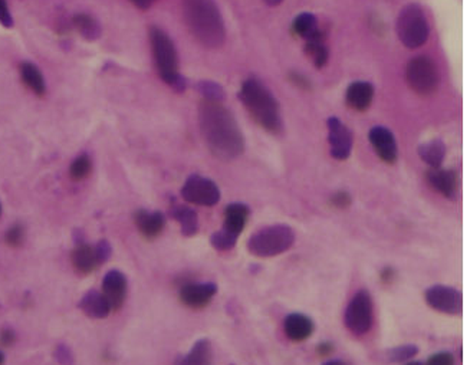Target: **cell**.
I'll list each match as a JSON object with an SVG mask.
<instances>
[{
	"label": "cell",
	"instance_id": "9a60e30c",
	"mask_svg": "<svg viewBox=\"0 0 470 365\" xmlns=\"http://www.w3.org/2000/svg\"><path fill=\"white\" fill-rule=\"evenodd\" d=\"M283 331L290 341L302 342L312 335L314 322L304 314H290L283 322Z\"/></svg>",
	"mask_w": 470,
	"mask_h": 365
},
{
	"label": "cell",
	"instance_id": "f546056e",
	"mask_svg": "<svg viewBox=\"0 0 470 365\" xmlns=\"http://www.w3.org/2000/svg\"><path fill=\"white\" fill-rule=\"evenodd\" d=\"M196 89L207 101L223 102V99H224V89L213 81H200V82H197Z\"/></svg>",
	"mask_w": 470,
	"mask_h": 365
},
{
	"label": "cell",
	"instance_id": "60d3db41",
	"mask_svg": "<svg viewBox=\"0 0 470 365\" xmlns=\"http://www.w3.org/2000/svg\"><path fill=\"white\" fill-rule=\"evenodd\" d=\"M130 2L133 4V5H136L138 9H148V8H151L155 2H157V0H130Z\"/></svg>",
	"mask_w": 470,
	"mask_h": 365
},
{
	"label": "cell",
	"instance_id": "f35d334b",
	"mask_svg": "<svg viewBox=\"0 0 470 365\" xmlns=\"http://www.w3.org/2000/svg\"><path fill=\"white\" fill-rule=\"evenodd\" d=\"M332 205L339 209H344L351 205V196L346 192H339L332 197Z\"/></svg>",
	"mask_w": 470,
	"mask_h": 365
},
{
	"label": "cell",
	"instance_id": "4316f807",
	"mask_svg": "<svg viewBox=\"0 0 470 365\" xmlns=\"http://www.w3.org/2000/svg\"><path fill=\"white\" fill-rule=\"evenodd\" d=\"M21 75L23 82L38 95H43L46 91L45 80L40 74V71L31 62H25L21 65Z\"/></svg>",
	"mask_w": 470,
	"mask_h": 365
},
{
	"label": "cell",
	"instance_id": "277c9868",
	"mask_svg": "<svg viewBox=\"0 0 470 365\" xmlns=\"http://www.w3.org/2000/svg\"><path fill=\"white\" fill-rule=\"evenodd\" d=\"M150 40L154 53L157 71L161 80L174 91L183 92L186 89V78L179 72L177 50L170 36L157 26L150 29Z\"/></svg>",
	"mask_w": 470,
	"mask_h": 365
},
{
	"label": "cell",
	"instance_id": "9c48e42d",
	"mask_svg": "<svg viewBox=\"0 0 470 365\" xmlns=\"http://www.w3.org/2000/svg\"><path fill=\"white\" fill-rule=\"evenodd\" d=\"M182 196L186 202L199 206H214L220 200V190L214 181L202 175H190L182 189Z\"/></svg>",
	"mask_w": 470,
	"mask_h": 365
},
{
	"label": "cell",
	"instance_id": "cb8c5ba5",
	"mask_svg": "<svg viewBox=\"0 0 470 365\" xmlns=\"http://www.w3.org/2000/svg\"><path fill=\"white\" fill-rule=\"evenodd\" d=\"M173 219L177 220L185 236H195L199 229V219L193 209L187 206H175L171 209Z\"/></svg>",
	"mask_w": 470,
	"mask_h": 365
},
{
	"label": "cell",
	"instance_id": "8d00e7d4",
	"mask_svg": "<svg viewBox=\"0 0 470 365\" xmlns=\"http://www.w3.org/2000/svg\"><path fill=\"white\" fill-rule=\"evenodd\" d=\"M0 22H2V25H5L6 28H11L13 25V19L9 12L6 0H0Z\"/></svg>",
	"mask_w": 470,
	"mask_h": 365
},
{
	"label": "cell",
	"instance_id": "d590c367",
	"mask_svg": "<svg viewBox=\"0 0 470 365\" xmlns=\"http://www.w3.org/2000/svg\"><path fill=\"white\" fill-rule=\"evenodd\" d=\"M56 359L60 361V364L62 365H72L74 364V358H72V352L70 348H67L65 345H60L56 349Z\"/></svg>",
	"mask_w": 470,
	"mask_h": 365
},
{
	"label": "cell",
	"instance_id": "ffe728a7",
	"mask_svg": "<svg viewBox=\"0 0 470 365\" xmlns=\"http://www.w3.org/2000/svg\"><path fill=\"white\" fill-rule=\"evenodd\" d=\"M136 224L143 236L147 239H154L163 231L165 219L160 212L138 210L136 213Z\"/></svg>",
	"mask_w": 470,
	"mask_h": 365
},
{
	"label": "cell",
	"instance_id": "ba28073f",
	"mask_svg": "<svg viewBox=\"0 0 470 365\" xmlns=\"http://www.w3.org/2000/svg\"><path fill=\"white\" fill-rule=\"evenodd\" d=\"M373 320V299L367 290H360L348 303L345 311V325L351 334L361 337L371 329Z\"/></svg>",
	"mask_w": 470,
	"mask_h": 365
},
{
	"label": "cell",
	"instance_id": "e0dca14e",
	"mask_svg": "<svg viewBox=\"0 0 470 365\" xmlns=\"http://www.w3.org/2000/svg\"><path fill=\"white\" fill-rule=\"evenodd\" d=\"M374 98V87L366 81L352 82L346 89V104L356 111H366Z\"/></svg>",
	"mask_w": 470,
	"mask_h": 365
},
{
	"label": "cell",
	"instance_id": "d6986e66",
	"mask_svg": "<svg viewBox=\"0 0 470 365\" xmlns=\"http://www.w3.org/2000/svg\"><path fill=\"white\" fill-rule=\"evenodd\" d=\"M249 217V209L244 203H231L224 210V226L223 229L233 236L242 233L246 220Z\"/></svg>",
	"mask_w": 470,
	"mask_h": 365
},
{
	"label": "cell",
	"instance_id": "ab89813d",
	"mask_svg": "<svg viewBox=\"0 0 470 365\" xmlns=\"http://www.w3.org/2000/svg\"><path fill=\"white\" fill-rule=\"evenodd\" d=\"M290 80L293 81V84H297V85H300V87H302L305 89L310 88V81L304 75H301L298 72H292L290 74Z\"/></svg>",
	"mask_w": 470,
	"mask_h": 365
},
{
	"label": "cell",
	"instance_id": "6da1fadb",
	"mask_svg": "<svg viewBox=\"0 0 470 365\" xmlns=\"http://www.w3.org/2000/svg\"><path fill=\"white\" fill-rule=\"evenodd\" d=\"M202 136L214 157L231 161L245 150L244 134L233 114L222 102L203 99L199 107Z\"/></svg>",
	"mask_w": 470,
	"mask_h": 365
},
{
	"label": "cell",
	"instance_id": "7bdbcfd3",
	"mask_svg": "<svg viewBox=\"0 0 470 365\" xmlns=\"http://www.w3.org/2000/svg\"><path fill=\"white\" fill-rule=\"evenodd\" d=\"M324 365H348V364L345 361H341V359H332V361L325 362Z\"/></svg>",
	"mask_w": 470,
	"mask_h": 365
},
{
	"label": "cell",
	"instance_id": "30bf717a",
	"mask_svg": "<svg viewBox=\"0 0 470 365\" xmlns=\"http://www.w3.org/2000/svg\"><path fill=\"white\" fill-rule=\"evenodd\" d=\"M426 300L433 310L442 314L459 315L463 310L461 292L450 286L436 285L429 288L426 292Z\"/></svg>",
	"mask_w": 470,
	"mask_h": 365
},
{
	"label": "cell",
	"instance_id": "e575fe53",
	"mask_svg": "<svg viewBox=\"0 0 470 365\" xmlns=\"http://www.w3.org/2000/svg\"><path fill=\"white\" fill-rule=\"evenodd\" d=\"M425 365H454V356L450 352H437Z\"/></svg>",
	"mask_w": 470,
	"mask_h": 365
},
{
	"label": "cell",
	"instance_id": "ac0fdd59",
	"mask_svg": "<svg viewBox=\"0 0 470 365\" xmlns=\"http://www.w3.org/2000/svg\"><path fill=\"white\" fill-rule=\"evenodd\" d=\"M80 308L87 317L95 320L105 318L112 311L105 296L95 290H91L82 296V299L80 300Z\"/></svg>",
	"mask_w": 470,
	"mask_h": 365
},
{
	"label": "cell",
	"instance_id": "d4e9b609",
	"mask_svg": "<svg viewBox=\"0 0 470 365\" xmlns=\"http://www.w3.org/2000/svg\"><path fill=\"white\" fill-rule=\"evenodd\" d=\"M292 28H293V32H295L297 35H300L301 38L307 39V40L322 35V32L318 26L317 18L312 13H308V12L298 15L297 19L293 21V23H292Z\"/></svg>",
	"mask_w": 470,
	"mask_h": 365
},
{
	"label": "cell",
	"instance_id": "1f68e13d",
	"mask_svg": "<svg viewBox=\"0 0 470 365\" xmlns=\"http://www.w3.org/2000/svg\"><path fill=\"white\" fill-rule=\"evenodd\" d=\"M92 170L91 158L87 154H82L74 160V163L70 167V174L74 180H84L89 175Z\"/></svg>",
	"mask_w": 470,
	"mask_h": 365
},
{
	"label": "cell",
	"instance_id": "74e56055",
	"mask_svg": "<svg viewBox=\"0 0 470 365\" xmlns=\"http://www.w3.org/2000/svg\"><path fill=\"white\" fill-rule=\"evenodd\" d=\"M16 339V334L11 328H5L0 331V345L2 347H11Z\"/></svg>",
	"mask_w": 470,
	"mask_h": 365
},
{
	"label": "cell",
	"instance_id": "2e32d148",
	"mask_svg": "<svg viewBox=\"0 0 470 365\" xmlns=\"http://www.w3.org/2000/svg\"><path fill=\"white\" fill-rule=\"evenodd\" d=\"M427 180L433 189L447 199H454L457 195V175L453 170L432 168L427 173Z\"/></svg>",
	"mask_w": 470,
	"mask_h": 365
},
{
	"label": "cell",
	"instance_id": "7a4b0ae2",
	"mask_svg": "<svg viewBox=\"0 0 470 365\" xmlns=\"http://www.w3.org/2000/svg\"><path fill=\"white\" fill-rule=\"evenodd\" d=\"M183 12L192 35L200 45L216 49L224 43V22L214 0H183Z\"/></svg>",
	"mask_w": 470,
	"mask_h": 365
},
{
	"label": "cell",
	"instance_id": "83f0119b",
	"mask_svg": "<svg viewBox=\"0 0 470 365\" xmlns=\"http://www.w3.org/2000/svg\"><path fill=\"white\" fill-rule=\"evenodd\" d=\"M74 26L88 40H95L101 35V26L99 23L87 13H80L74 16Z\"/></svg>",
	"mask_w": 470,
	"mask_h": 365
},
{
	"label": "cell",
	"instance_id": "52a82bcc",
	"mask_svg": "<svg viewBox=\"0 0 470 365\" xmlns=\"http://www.w3.org/2000/svg\"><path fill=\"white\" fill-rule=\"evenodd\" d=\"M405 78L408 87L419 95H430L439 85L436 64L427 56H416L407 64Z\"/></svg>",
	"mask_w": 470,
	"mask_h": 365
},
{
	"label": "cell",
	"instance_id": "8992f818",
	"mask_svg": "<svg viewBox=\"0 0 470 365\" xmlns=\"http://www.w3.org/2000/svg\"><path fill=\"white\" fill-rule=\"evenodd\" d=\"M397 35L403 45L416 49L429 39V23L419 5H407L397 18Z\"/></svg>",
	"mask_w": 470,
	"mask_h": 365
},
{
	"label": "cell",
	"instance_id": "5bb4252c",
	"mask_svg": "<svg viewBox=\"0 0 470 365\" xmlns=\"http://www.w3.org/2000/svg\"><path fill=\"white\" fill-rule=\"evenodd\" d=\"M217 286L212 282L207 283H187L180 289V299L189 308H202L213 299Z\"/></svg>",
	"mask_w": 470,
	"mask_h": 365
},
{
	"label": "cell",
	"instance_id": "7402d4cb",
	"mask_svg": "<svg viewBox=\"0 0 470 365\" xmlns=\"http://www.w3.org/2000/svg\"><path fill=\"white\" fill-rule=\"evenodd\" d=\"M175 365H212V345L207 339H199L192 351Z\"/></svg>",
	"mask_w": 470,
	"mask_h": 365
},
{
	"label": "cell",
	"instance_id": "44dd1931",
	"mask_svg": "<svg viewBox=\"0 0 470 365\" xmlns=\"http://www.w3.org/2000/svg\"><path fill=\"white\" fill-rule=\"evenodd\" d=\"M72 263L78 273L88 275L99 266L95 248L88 243H80L72 254Z\"/></svg>",
	"mask_w": 470,
	"mask_h": 365
},
{
	"label": "cell",
	"instance_id": "3957f363",
	"mask_svg": "<svg viewBox=\"0 0 470 365\" xmlns=\"http://www.w3.org/2000/svg\"><path fill=\"white\" fill-rule=\"evenodd\" d=\"M239 99L253 119L269 133L278 134L283 129L280 108L269 88L256 78H249L242 84Z\"/></svg>",
	"mask_w": 470,
	"mask_h": 365
},
{
	"label": "cell",
	"instance_id": "f6af8a7d",
	"mask_svg": "<svg viewBox=\"0 0 470 365\" xmlns=\"http://www.w3.org/2000/svg\"><path fill=\"white\" fill-rule=\"evenodd\" d=\"M405 365H425L423 362H420V361H407V364Z\"/></svg>",
	"mask_w": 470,
	"mask_h": 365
},
{
	"label": "cell",
	"instance_id": "7dc6e473",
	"mask_svg": "<svg viewBox=\"0 0 470 365\" xmlns=\"http://www.w3.org/2000/svg\"><path fill=\"white\" fill-rule=\"evenodd\" d=\"M0 213H2V206H0Z\"/></svg>",
	"mask_w": 470,
	"mask_h": 365
},
{
	"label": "cell",
	"instance_id": "8fae6325",
	"mask_svg": "<svg viewBox=\"0 0 470 365\" xmlns=\"http://www.w3.org/2000/svg\"><path fill=\"white\" fill-rule=\"evenodd\" d=\"M328 141L331 147V156L335 160H346L352 150V134L341 119L331 116L327 121Z\"/></svg>",
	"mask_w": 470,
	"mask_h": 365
},
{
	"label": "cell",
	"instance_id": "bcb514c9",
	"mask_svg": "<svg viewBox=\"0 0 470 365\" xmlns=\"http://www.w3.org/2000/svg\"><path fill=\"white\" fill-rule=\"evenodd\" d=\"M4 362H5V354L0 351V365H4Z\"/></svg>",
	"mask_w": 470,
	"mask_h": 365
},
{
	"label": "cell",
	"instance_id": "603a6c76",
	"mask_svg": "<svg viewBox=\"0 0 470 365\" xmlns=\"http://www.w3.org/2000/svg\"><path fill=\"white\" fill-rule=\"evenodd\" d=\"M419 156L432 168H439L446 157V146L442 140H432L419 147Z\"/></svg>",
	"mask_w": 470,
	"mask_h": 365
},
{
	"label": "cell",
	"instance_id": "4fadbf2b",
	"mask_svg": "<svg viewBox=\"0 0 470 365\" xmlns=\"http://www.w3.org/2000/svg\"><path fill=\"white\" fill-rule=\"evenodd\" d=\"M370 143L373 146V148L376 150V153L378 154V157L386 161L393 164L397 157H398V148H397V143L394 138V134L386 129V127H374L370 130Z\"/></svg>",
	"mask_w": 470,
	"mask_h": 365
},
{
	"label": "cell",
	"instance_id": "b9f144b4",
	"mask_svg": "<svg viewBox=\"0 0 470 365\" xmlns=\"http://www.w3.org/2000/svg\"><path fill=\"white\" fill-rule=\"evenodd\" d=\"M318 352H319L321 355H328V354H331V352H332V344H329V342H324V344H321V345L318 347Z\"/></svg>",
	"mask_w": 470,
	"mask_h": 365
},
{
	"label": "cell",
	"instance_id": "7c38bea8",
	"mask_svg": "<svg viewBox=\"0 0 470 365\" xmlns=\"http://www.w3.org/2000/svg\"><path fill=\"white\" fill-rule=\"evenodd\" d=\"M102 295L111 310H120L127 296V278L120 271H111L104 276Z\"/></svg>",
	"mask_w": 470,
	"mask_h": 365
},
{
	"label": "cell",
	"instance_id": "4dcf8cb0",
	"mask_svg": "<svg viewBox=\"0 0 470 365\" xmlns=\"http://www.w3.org/2000/svg\"><path fill=\"white\" fill-rule=\"evenodd\" d=\"M236 241H238V236L230 234L224 229L213 233L210 237L212 246L217 251H230L234 248V245H236Z\"/></svg>",
	"mask_w": 470,
	"mask_h": 365
},
{
	"label": "cell",
	"instance_id": "484cf974",
	"mask_svg": "<svg viewBox=\"0 0 470 365\" xmlns=\"http://www.w3.org/2000/svg\"><path fill=\"white\" fill-rule=\"evenodd\" d=\"M305 52L312 59L314 65L318 70L319 68H324L327 65L328 58H329V50H328V48H327L325 42H324V35L307 40Z\"/></svg>",
	"mask_w": 470,
	"mask_h": 365
},
{
	"label": "cell",
	"instance_id": "d6a6232c",
	"mask_svg": "<svg viewBox=\"0 0 470 365\" xmlns=\"http://www.w3.org/2000/svg\"><path fill=\"white\" fill-rule=\"evenodd\" d=\"M25 240V229L21 224H13L6 231V243L12 248L21 246Z\"/></svg>",
	"mask_w": 470,
	"mask_h": 365
},
{
	"label": "cell",
	"instance_id": "836d02e7",
	"mask_svg": "<svg viewBox=\"0 0 470 365\" xmlns=\"http://www.w3.org/2000/svg\"><path fill=\"white\" fill-rule=\"evenodd\" d=\"M94 248H95V254H97L99 265H102L104 262H106L111 258L112 248H111V245L106 240H99Z\"/></svg>",
	"mask_w": 470,
	"mask_h": 365
},
{
	"label": "cell",
	"instance_id": "5b68a950",
	"mask_svg": "<svg viewBox=\"0 0 470 365\" xmlns=\"http://www.w3.org/2000/svg\"><path fill=\"white\" fill-rule=\"evenodd\" d=\"M293 241L295 233L289 226H268L252 234L248 241V251L258 258H272L289 251Z\"/></svg>",
	"mask_w": 470,
	"mask_h": 365
},
{
	"label": "cell",
	"instance_id": "ee69618b",
	"mask_svg": "<svg viewBox=\"0 0 470 365\" xmlns=\"http://www.w3.org/2000/svg\"><path fill=\"white\" fill-rule=\"evenodd\" d=\"M263 2L266 5H269V6H278V5H280L283 2V0H263Z\"/></svg>",
	"mask_w": 470,
	"mask_h": 365
},
{
	"label": "cell",
	"instance_id": "f1b7e54d",
	"mask_svg": "<svg viewBox=\"0 0 470 365\" xmlns=\"http://www.w3.org/2000/svg\"><path fill=\"white\" fill-rule=\"evenodd\" d=\"M419 352V348L413 344L408 345H400L393 349L387 351V359L391 364H400V362H407L410 359H413Z\"/></svg>",
	"mask_w": 470,
	"mask_h": 365
}]
</instances>
